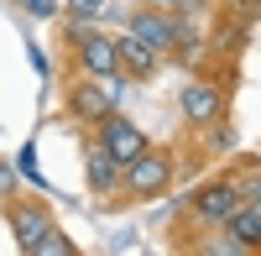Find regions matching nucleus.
Instances as JSON below:
<instances>
[{
    "label": "nucleus",
    "instance_id": "obj_3",
    "mask_svg": "<svg viewBox=\"0 0 261 256\" xmlns=\"http://www.w3.org/2000/svg\"><path fill=\"white\" fill-rule=\"evenodd\" d=\"M230 105H235V73H214V68H193L178 89V115L188 136H209L230 125Z\"/></svg>",
    "mask_w": 261,
    "mask_h": 256
},
{
    "label": "nucleus",
    "instance_id": "obj_8",
    "mask_svg": "<svg viewBox=\"0 0 261 256\" xmlns=\"http://www.w3.org/2000/svg\"><path fill=\"white\" fill-rule=\"evenodd\" d=\"M94 136H99V146H105V152H110L120 167H125V162H136L146 146H151V136H146L130 115H120V110H110V115H105V120L94 125Z\"/></svg>",
    "mask_w": 261,
    "mask_h": 256
},
{
    "label": "nucleus",
    "instance_id": "obj_15",
    "mask_svg": "<svg viewBox=\"0 0 261 256\" xmlns=\"http://www.w3.org/2000/svg\"><path fill=\"white\" fill-rule=\"evenodd\" d=\"M16 188H21V178H16V162H6V157H0V204H6V199L16 194Z\"/></svg>",
    "mask_w": 261,
    "mask_h": 256
},
{
    "label": "nucleus",
    "instance_id": "obj_14",
    "mask_svg": "<svg viewBox=\"0 0 261 256\" xmlns=\"http://www.w3.org/2000/svg\"><path fill=\"white\" fill-rule=\"evenodd\" d=\"M105 6H110V0H63V16L68 21H99Z\"/></svg>",
    "mask_w": 261,
    "mask_h": 256
},
{
    "label": "nucleus",
    "instance_id": "obj_13",
    "mask_svg": "<svg viewBox=\"0 0 261 256\" xmlns=\"http://www.w3.org/2000/svg\"><path fill=\"white\" fill-rule=\"evenodd\" d=\"M235 178L246 188V204H261V157H241L235 162Z\"/></svg>",
    "mask_w": 261,
    "mask_h": 256
},
{
    "label": "nucleus",
    "instance_id": "obj_2",
    "mask_svg": "<svg viewBox=\"0 0 261 256\" xmlns=\"http://www.w3.org/2000/svg\"><path fill=\"white\" fill-rule=\"evenodd\" d=\"M178 173H183L178 146L151 141V146H146V152H141L136 162H125L120 188H115L110 199H105V209H125V204H157V199H167L172 188H178Z\"/></svg>",
    "mask_w": 261,
    "mask_h": 256
},
{
    "label": "nucleus",
    "instance_id": "obj_1",
    "mask_svg": "<svg viewBox=\"0 0 261 256\" xmlns=\"http://www.w3.org/2000/svg\"><path fill=\"white\" fill-rule=\"evenodd\" d=\"M246 204V188H241V178H235V167H220V173H209V178H199L183 194V209L172 215V225H167V246L172 251H193L209 230H220V225H230V215Z\"/></svg>",
    "mask_w": 261,
    "mask_h": 256
},
{
    "label": "nucleus",
    "instance_id": "obj_6",
    "mask_svg": "<svg viewBox=\"0 0 261 256\" xmlns=\"http://www.w3.org/2000/svg\"><path fill=\"white\" fill-rule=\"evenodd\" d=\"M0 220H6V230H11V246H16L21 256H32V246H37V241L58 225V209L42 199V194H27V188H16V194L0 204Z\"/></svg>",
    "mask_w": 261,
    "mask_h": 256
},
{
    "label": "nucleus",
    "instance_id": "obj_9",
    "mask_svg": "<svg viewBox=\"0 0 261 256\" xmlns=\"http://www.w3.org/2000/svg\"><path fill=\"white\" fill-rule=\"evenodd\" d=\"M115 47H120V79H130V84H151L167 63V53L151 47L141 32H115Z\"/></svg>",
    "mask_w": 261,
    "mask_h": 256
},
{
    "label": "nucleus",
    "instance_id": "obj_10",
    "mask_svg": "<svg viewBox=\"0 0 261 256\" xmlns=\"http://www.w3.org/2000/svg\"><path fill=\"white\" fill-rule=\"evenodd\" d=\"M120 173H125V167L99 146V136H94V131H84V188L94 194V204H105V199L120 188Z\"/></svg>",
    "mask_w": 261,
    "mask_h": 256
},
{
    "label": "nucleus",
    "instance_id": "obj_4",
    "mask_svg": "<svg viewBox=\"0 0 261 256\" xmlns=\"http://www.w3.org/2000/svg\"><path fill=\"white\" fill-rule=\"evenodd\" d=\"M58 63L63 73H94V79H120V47L110 32H99L94 21H68L58 27Z\"/></svg>",
    "mask_w": 261,
    "mask_h": 256
},
{
    "label": "nucleus",
    "instance_id": "obj_5",
    "mask_svg": "<svg viewBox=\"0 0 261 256\" xmlns=\"http://www.w3.org/2000/svg\"><path fill=\"white\" fill-rule=\"evenodd\" d=\"M58 110H63V120H68V125L94 131V125L115 110V84H110V79H94V73H63Z\"/></svg>",
    "mask_w": 261,
    "mask_h": 256
},
{
    "label": "nucleus",
    "instance_id": "obj_11",
    "mask_svg": "<svg viewBox=\"0 0 261 256\" xmlns=\"http://www.w3.org/2000/svg\"><path fill=\"white\" fill-rule=\"evenodd\" d=\"M225 230L241 241V251H246V256H261V204H241V209L230 215V225H225Z\"/></svg>",
    "mask_w": 261,
    "mask_h": 256
},
{
    "label": "nucleus",
    "instance_id": "obj_12",
    "mask_svg": "<svg viewBox=\"0 0 261 256\" xmlns=\"http://www.w3.org/2000/svg\"><path fill=\"white\" fill-rule=\"evenodd\" d=\"M32 256H79V241H73L63 225H53L47 236H42V241L32 246Z\"/></svg>",
    "mask_w": 261,
    "mask_h": 256
},
{
    "label": "nucleus",
    "instance_id": "obj_7",
    "mask_svg": "<svg viewBox=\"0 0 261 256\" xmlns=\"http://www.w3.org/2000/svg\"><path fill=\"white\" fill-rule=\"evenodd\" d=\"M130 32H141L151 47H162L167 58H183L188 53V21L167 6H136L130 11Z\"/></svg>",
    "mask_w": 261,
    "mask_h": 256
}]
</instances>
